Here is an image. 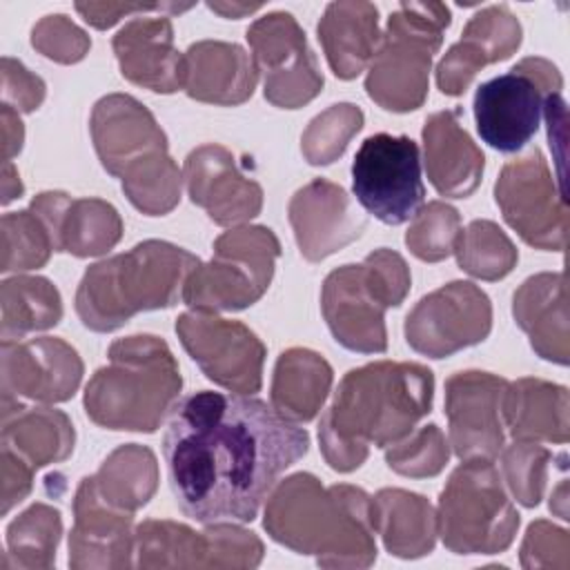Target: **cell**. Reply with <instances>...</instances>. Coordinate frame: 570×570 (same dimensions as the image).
<instances>
[{"label": "cell", "instance_id": "cell-18", "mask_svg": "<svg viewBox=\"0 0 570 570\" xmlns=\"http://www.w3.org/2000/svg\"><path fill=\"white\" fill-rule=\"evenodd\" d=\"M508 379L465 370L445 381L448 443L461 461H492L503 450V399Z\"/></svg>", "mask_w": 570, "mask_h": 570}, {"label": "cell", "instance_id": "cell-17", "mask_svg": "<svg viewBox=\"0 0 570 570\" xmlns=\"http://www.w3.org/2000/svg\"><path fill=\"white\" fill-rule=\"evenodd\" d=\"M0 354L2 407H16L20 399L36 403L69 401L85 374L78 352L56 336L2 341Z\"/></svg>", "mask_w": 570, "mask_h": 570}, {"label": "cell", "instance_id": "cell-43", "mask_svg": "<svg viewBox=\"0 0 570 570\" xmlns=\"http://www.w3.org/2000/svg\"><path fill=\"white\" fill-rule=\"evenodd\" d=\"M31 47L53 62L73 65L89 53L91 38L65 13H49L33 24Z\"/></svg>", "mask_w": 570, "mask_h": 570}, {"label": "cell", "instance_id": "cell-29", "mask_svg": "<svg viewBox=\"0 0 570 570\" xmlns=\"http://www.w3.org/2000/svg\"><path fill=\"white\" fill-rule=\"evenodd\" d=\"M570 399L563 385L523 376L508 383L503 399V425L514 441L566 443Z\"/></svg>", "mask_w": 570, "mask_h": 570}, {"label": "cell", "instance_id": "cell-5", "mask_svg": "<svg viewBox=\"0 0 570 570\" xmlns=\"http://www.w3.org/2000/svg\"><path fill=\"white\" fill-rule=\"evenodd\" d=\"M100 165L116 178L127 200L147 216L169 214L183 189V174L169 156L167 136L154 114L129 94H107L89 120Z\"/></svg>", "mask_w": 570, "mask_h": 570}, {"label": "cell", "instance_id": "cell-26", "mask_svg": "<svg viewBox=\"0 0 570 570\" xmlns=\"http://www.w3.org/2000/svg\"><path fill=\"white\" fill-rule=\"evenodd\" d=\"M185 56L183 89L191 100L234 107L252 98L258 71L252 53L236 42L200 40Z\"/></svg>", "mask_w": 570, "mask_h": 570}, {"label": "cell", "instance_id": "cell-25", "mask_svg": "<svg viewBox=\"0 0 570 570\" xmlns=\"http://www.w3.org/2000/svg\"><path fill=\"white\" fill-rule=\"evenodd\" d=\"M459 116L461 109L430 114L421 131L428 180L445 198H468L485 169V156L461 127Z\"/></svg>", "mask_w": 570, "mask_h": 570}, {"label": "cell", "instance_id": "cell-48", "mask_svg": "<svg viewBox=\"0 0 570 570\" xmlns=\"http://www.w3.org/2000/svg\"><path fill=\"white\" fill-rule=\"evenodd\" d=\"M0 127H2V163H11V158L20 154L24 142V125L20 120V114L13 107L2 105Z\"/></svg>", "mask_w": 570, "mask_h": 570}, {"label": "cell", "instance_id": "cell-50", "mask_svg": "<svg viewBox=\"0 0 570 570\" xmlns=\"http://www.w3.org/2000/svg\"><path fill=\"white\" fill-rule=\"evenodd\" d=\"M207 7L212 9V11H216V13H220L223 18H234V20H238V18H243V16H247V13H254V11H258L263 4H249V2H207Z\"/></svg>", "mask_w": 570, "mask_h": 570}, {"label": "cell", "instance_id": "cell-3", "mask_svg": "<svg viewBox=\"0 0 570 570\" xmlns=\"http://www.w3.org/2000/svg\"><path fill=\"white\" fill-rule=\"evenodd\" d=\"M263 528L321 568H370L376 561L372 497L356 485L325 488L314 474L294 472L267 494Z\"/></svg>", "mask_w": 570, "mask_h": 570}, {"label": "cell", "instance_id": "cell-8", "mask_svg": "<svg viewBox=\"0 0 570 570\" xmlns=\"http://www.w3.org/2000/svg\"><path fill=\"white\" fill-rule=\"evenodd\" d=\"M452 13L441 2H401L367 65L365 91L385 111L405 114L428 98L430 69Z\"/></svg>", "mask_w": 570, "mask_h": 570}, {"label": "cell", "instance_id": "cell-12", "mask_svg": "<svg viewBox=\"0 0 570 570\" xmlns=\"http://www.w3.org/2000/svg\"><path fill=\"white\" fill-rule=\"evenodd\" d=\"M352 189L361 207L381 223L410 220L425 198L419 145L392 134L365 138L352 160Z\"/></svg>", "mask_w": 570, "mask_h": 570}, {"label": "cell", "instance_id": "cell-51", "mask_svg": "<svg viewBox=\"0 0 570 570\" xmlns=\"http://www.w3.org/2000/svg\"><path fill=\"white\" fill-rule=\"evenodd\" d=\"M550 510L561 517L563 521H568V481L561 479V483L552 490L550 494Z\"/></svg>", "mask_w": 570, "mask_h": 570}, {"label": "cell", "instance_id": "cell-35", "mask_svg": "<svg viewBox=\"0 0 570 570\" xmlns=\"http://www.w3.org/2000/svg\"><path fill=\"white\" fill-rule=\"evenodd\" d=\"M2 341H18L24 334L42 332L60 323L62 298L58 287L45 276L16 274L0 285Z\"/></svg>", "mask_w": 570, "mask_h": 570}, {"label": "cell", "instance_id": "cell-36", "mask_svg": "<svg viewBox=\"0 0 570 570\" xmlns=\"http://www.w3.org/2000/svg\"><path fill=\"white\" fill-rule=\"evenodd\" d=\"M62 534V517L53 505L33 503L18 514L4 532L7 550L2 570H49L56 563V550Z\"/></svg>", "mask_w": 570, "mask_h": 570}, {"label": "cell", "instance_id": "cell-24", "mask_svg": "<svg viewBox=\"0 0 570 570\" xmlns=\"http://www.w3.org/2000/svg\"><path fill=\"white\" fill-rule=\"evenodd\" d=\"M120 73L149 91L183 89L185 56L174 47V27L167 16H138L111 40Z\"/></svg>", "mask_w": 570, "mask_h": 570}, {"label": "cell", "instance_id": "cell-23", "mask_svg": "<svg viewBox=\"0 0 570 570\" xmlns=\"http://www.w3.org/2000/svg\"><path fill=\"white\" fill-rule=\"evenodd\" d=\"M29 207L49 227L56 252L78 258L102 256L122 238V218L102 198H71L65 191H42Z\"/></svg>", "mask_w": 570, "mask_h": 570}, {"label": "cell", "instance_id": "cell-45", "mask_svg": "<svg viewBox=\"0 0 570 570\" xmlns=\"http://www.w3.org/2000/svg\"><path fill=\"white\" fill-rule=\"evenodd\" d=\"M2 73V105L13 107L18 114H31L45 100L47 85L40 76L29 71L20 60L4 56L0 62Z\"/></svg>", "mask_w": 570, "mask_h": 570}, {"label": "cell", "instance_id": "cell-7", "mask_svg": "<svg viewBox=\"0 0 570 570\" xmlns=\"http://www.w3.org/2000/svg\"><path fill=\"white\" fill-rule=\"evenodd\" d=\"M410 285L405 258L387 247L374 249L361 265L332 269L321 287V312L336 343L358 354L385 352V309L399 307Z\"/></svg>", "mask_w": 570, "mask_h": 570}, {"label": "cell", "instance_id": "cell-28", "mask_svg": "<svg viewBox=\"0 0 570 570\" xmlns=\"http://www.w3.org/2000/svg\"><path fill=\"white\" fill-rule=\"evenodd\" d=\"M316 31L334 76L352 80L370 65L381 42L379 9L363 0L330 2Z\"/></svg>", "mask_w": 570, "mask_h": 570}, {"label": "cell", "instance_id": "cell-15", "mask_svg": "<svg viewBox=\"0 0 570 570\" xmlns=\"http://www.w3.org/2000/svg\"><path fill=\"white\" fill-rule=\"evenodd\" d=\"M176 334L191 361L216 385L247 396L261 390L267 350L245 323L191 309L176 318Z\"/></svg>", "mask_w": 570, "mask_h": 570}, {"label": "cell", "instance_id": "cell-10", "mask_svg": "<svg viewBox=\"0 0 570 570\" xmlns=\"http://www.w3.org/2000/svg\"><path fill=\"white\" fill-rule=\"evenodd\" d=\"M281 243L265 225H238L214 240V254L185 281L183 303L198 312H236L254 305L274 278Z\"/></svg>", "mask_w": 570, "mask_h": 570}, {"label": "cell", "instance_id": "cell-31", "mask_svg": "<svg viewBox=\"0 0 570 570\" xmlns=\"http://www.w3.org/2000/svg\"><path fill=\"white\" fill-rule=\"evenodd\" d=\"M73 423L53 407H2V450L13 452L33 470L60 463L73 452Z\"/></svg>", "mask_w": 570, "mask_h": 570}, {"label": "cell", "instance_id": "cell-19", "mask_svg": "<svg viewBox=\"0 0 570 570\" xmlns=\"http://www.w3.org/2000/svg\"><path fill=\"white\" fill-rule=\"evenodd\" d=\"M183 180L191 203L220 227H238L263 209V187L240 171L234 154L223 145L207 142L191 149Z\"/></svg>", "mask_w": 570, "mask_h": 570}, {"label": "cell", "instance_id": "cell-44", "mask_svg": "<svg viewBox=\"0 0 570 570\" xmlns=\"http://www.w3.org/2000/svg\"><path fill=\"white\" fill-rule=\"evenodd\" d=\"M521 566L528 570L537 568H552V570H568L570 568V534L568 530L539 519L532 521L525 530L521 550H519Z\"/></svg>", "mask_w": 570, "mask_h": 570}, {"label": "cell", "instance_id": "cell-1", "mask_svg": "<svg viewBox=\"0 0 570 570\" xmlns=\"http://www.w3.org/2000/svg\"><path fill=\"white\" fill-rule=\"evenodd\" d=\"M309 434L265 401L200 390L174 403L163 436L169 488L198 523L254 521Z\"/></svg>", "mask_w": 570, "mask_h": 570}, {"label": "cell", "instance_id": "cell-9", "mask_svg": "<svg viewBox=\"0 0 570 570\" xmlns=\"http://www.w3.org/2000/svg\"><path fill=\"white\" fill-rule=\"evenodd\" d=\"M436 528L454 554H497L512 546L519 512L492 461H461L441 490Z\"/></svg>", "mask_w": 570, "mask_h": 570}, {"label": "cell", "instance_id": "cell-6", "mask_svg": "<svg viewBox=\"0 0 570 570\" xmlns=\"http://www.w3.org/2000/svg\"><path fill=\"white\" fill-rule=\"evenodd\" d=\"M107 356L85 385L87 416L107 430L156 432L183 387L169 345L154 334H134L114 341Z\"/></svg>", "mask_w": 570, "mask_h": 570}, {"label": "cell", "instance_id": "cell-47", "mask_svg": "<svg viewBox=\"0 0 570 570\" xmlns=\"http://www.w3.org/2000/svg\"><path fill=\"white\" fill-rule=\"evenodd\" d=\"M2 456V514H7L13 505L27 499L33 488V468L27 465L20 456L0 448Z\"/></svg>", "mask_w": 570, "mask_h": 570}, {"label": "cell", "instance_id": "cell-41", "mask_svg": "<svg viewBox=\"0 0 570 570\" xmlns=\"http://www.w3.org/2000/svg\"><path fill=\"white\" fill-rule=\"evenodd\" d=\"M450 459V443L439 425L428 423L405 439L385 448V463L401 476L428 479L443 472Z\"/></svg>", "mask_w": 570, "mask_h": 570}, {"label": "cell", "instance_id": "cell-32", "mask_svg": "<svg viewBox=\"0 0 570 570\" xmlns=\"http://www.w3.org/2000/svg\"><path fill=\"white\" fill-rule=\"evenodd\" d=\"M332 365L314 350L289 347L274 365L272 376V407L289 423L312 421L332 387Z\"/></svg>", "mask_w": 570, "mask_h": 570}, {"label": "cell", "instance_id": "cell-37", "mask_svg": "<svg viewBox=\"0 0 570 570\" xmlns=\"http://www.w3.org/2000/svg\"><path fill=\"white\" fill-rule=\"evenodd\" d=\"M454 256L465 274L481 281L505 278L519 261V252L508 234L485 218H476L461 229Z\"/></svg>", "mask_w": 570, "mask_h": 570}, {"label": "cell", "instance_id": "cell-42", "mask_svg": "<svg viewBox=\"0 0 570 570\" xmlns=\"http://www.w3.org/2000/svg\"><path fill=\"white\" fill-rule=\"evenodd\" d=\"M499 454L503 474L501 479L505 481L512 497L525 508L539 505L543 499L552 452L534 441H514Z\"/></svg>", "mask_w": 570, "mask_h": 570}, {"label": "cell", "instance_id": "cell-13", "mask_svg": "<svg viewBox=\"0 0 570 570\" xmlns=\"http://www.w3.org/2000/svg\"><path fill=\"white\" fill-rule=\"evenodd\" d=\"M494 200L523 243L546 252L566 249V198L539 147L503 165L494 183Z\"/></svg>", "mask_w": 570, "mask_h": 570}, {"label": "cell", "instance_id": "cell-27", "mask_svg": "<svg viewBox=\"0 0 570 570\" xmlns=\"http://www.w3.org/2000/svg\"><path fill=\"white\" fill-rule=\"evenodd\" d=\"M512 316L528 334L537 356L557 365H568L570 330L563 272H541L525 278L512 296Z\"/></svg>", "mask_w": 570, "mask_h": 570}, {"label": "cell", "instance_id": "cell-14", "mask_svg": "<svg viewBox=\"0 0 570 570\" xmlns=\"http://www.w3.org/2000/svg\"><path fill=\"white\" fill-rule=\"evenodd\" d=\"M247 42L258 76H263L265 98L281 109H298L323 89V73L307 38L287 11H272L254 20Z\"/></svg>", "mask_w": 570, "mask_h": 570}, {"label": "cell", "instance_id": "cell-11", "mask_svg": "<svg viewBox=\"0 0 570 570\" xmlns=\"http://www.w3.org/2000/svg\"><path fill=\"white\" fill-rule=\"evenodd\" d=\"M561 89L563 78L557 65L541 56H528L508 73L481 82L474 91L481 140L503 154L523 149L539 129L546 100Z\"/></svg>", "mask_w": 570, "mask_h": 570}, {"label": "cell", "instance_id": "cell-16", "mask_svg": "<svg viewBox=\"0 0 570 570\" xmlns=\"http://www.w3.org/2000/svg\"><path fill=\"white\" fill-rule=\"evenodd\" d=\"M492 330V303L470 281H452L423 296L405 316L407 345L428 356L445 358L479 345Z\"/></svg>", "mask_w": 570, "mask_h": 570}, {"label": "cell", "instance_id": "cell-34", "mask_svg": "<svg viewBox=\"0 0 570 570\" xmlns=\"http://www.w3.org/2000/svg\"><path fill=\"white\" fill-rule=\"evenodd\" d=\"M138 568H218L212 525L203 532L185 523L147 519L136 528Z\"/></svg>", "mask_w": 570, "mask_h": 570}, {"label": "cell", "instance_id": "cell-33", "mask_svg": "<svg viewBox=\"0 0 570 570\" xmlns=\"http://www.w3.org/2000/svg\"><path fill=\"white\" fill-rule=\"evenodd\" d=\"M94 492L111 508L136 514L158 488V461L147 445H118L89 476Z\"/></svg>", "mask_w": 570, "mask_h": 570}, {"label": "cell", "instance_id": "cell-49", "mask_svg": "<svg viewBox=\"0 0 570 570\" xmlns=\"http://www.w3.org/2000/svg\"><path fill=\"white\" fill-rule=\"evenodd\" d=\"M22 194H24V185L20 180L18 169L13 167V163H2V205H9Z\"/></svg>", "mask_w": 570, "mask_h": 570}, {"label": "cell", "instance_id": "cell-20", "mask_svg": "<svg viewBox=\"0 0 570 570\" xmlns=\"http://www.w3.org/2000/svg\"><path fill=\"white\" fill-rule=\"evenodd\" d=\"M301 256L318 263L354 243L367 227L352 196L327 178H314L294 191L287 207Z\"/></svg>", "mask_w": 570, "mask_h": 570}, {"label": "cell", "instance_id": "cell-2", "mask_svg": "<svg viewBox=\"0 0 570 570\" xmlns=\"http://www.w3.org/2000/svg\"><path fill=\"white\" fill-rule=\"evenodd\" d=\"M434 374L410 361H374L350 370L318 421V445L336 472L361 468L370 445L405 439L432 410Z\"/></svg>", "mask_w": 570, "mask_h": 570}, {"label": "cell", "instance_id": "cell-40", "mask_svg": "<svg viewBox=\"0 0 570 570\" xmlns=\"http://www.w3.org/2000/svg\"><path fill=\"white\" fill-rule=\"evenodd\" d=\"M461 234V214L456 207L432 200L423 205L405 232L407 249L423 263H439L454 254Z\"/></svg>", "mask_w": 570, "mask_h": 570}, {"label": "cell", "instance_id": "cell-4", "mask_svg": "<svg viewBox=\"0 0 570 570\" xmlns=\"http://www.w3.org/2000/svg\"><path fill=\"white\" fill-rule=\"evenodd\" d=\"M200 258L167 240H142L87 267L76 289V314L91 332H114L131 316L183 301Z\"/></svg>", "mask_w": 570, "mask_h": 570}, {"label": "cell", "instance_id": "cell-46", "mask_svg": "<svg viewBox=\"0 0 570 570\" xmlns=\"http://www.w3.org/2000/svg\"><path fill=\"white\" fill-rule=\"evenodd\" d=\"M191 9V4H176V2H154V4H142V2H76V11L82 16V20L96 29H109L114 27L120 18L134 16V13H180Z\"/></svg>", "mask_w": 570, "mask_h": 570}, {"label": "cell", "instance_id": "cell-39", "mask_svg": "<svg viewBox=\"0 0 570 570\" xmlns=\"http://www.w3.org/2000/svg\"><path fill=\"white\" fill-rule=\"evenodd\" d=\"M363 111L354 102H336L314 116L301 136V151L314 167L332 165L363 129Z\"/></svg>", "mask_w": 570, "mask_h": 570}, {"label": "cell", "instance_id": "cell-22", "mask_svg": "<svg viewBox=\"0 0 570 570\" xmlns=\"http://www.w3.org/2000/svg\"><path fill=\"white\" fill-rule=\"evenodd\" d=\"M521 22L505 4L476 11L439 60L436 87L445 96H461L485 65L508 60L521 47Z\"/></svg>", "mask_w": 570, "mask_h": 570}, {"label": "cell", "instance_id": "cell-21", "mask_svg": "<svg viewBox=\"0 0 570 570\" xmlns=\"http://www.w3.org/2000/svg\"><path fill=\"white\" fill-rule=\"evenodd\" d=\"M134 514L107 505L85 476L73 497V525L69 532L71 570H118L134 566Z\"/></svg>", "mask_w": 570, "mask_h": 570}, {"label": "cell", "instance_id": "cell-38", "mask_svg": "<svg viewBox=\"0 0 570 570\" xmlns=\"http://www.w3.org/2000/svg\"><path fill=\"white\" fill-rule=\"evenodd\" d=\"M0 229H2L0 272L4 274L45 267L51 252H56L49 227L31 207L4 214Z\"/></svg>", "mask_w": 570, "mask_h": 570}, {"label": "cell", "instance_id": "cell-30", "mask_svg": "<svg viewBox=\"0 0 570 570\" xmlns=\"http://www.w3.org/2000/svg\"><path fill=\"white\" fill-rule=\"evenodd\" d=\"M372 525L385 550L399 559L430 554L439 534L434 505L401 488H383L372 497Z\"/></svg>", "mask_w": 570, "mask_h": 570}]
</instances>
